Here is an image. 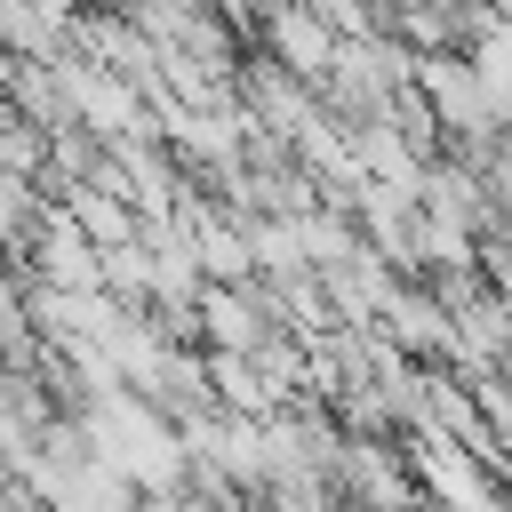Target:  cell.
<instances>
[{
	"label": "cell",
	"mask_w": 512,
	"mask_h": 512,
	"mask_svg": "<svg viewBox=\"0 0 512 512\" xmlns=\"http://www.w3.org/2000/svg\"><path fill=\"white\" fill-rule=\"evenodd\" d=\"M80 432H88V448H96L120 480H136L144 496H168V488H184V480H192L184 424H176V416H160L136 384L96 392V400L80 408Z\"/></svg>",
	"instance_id": "6da1fadb"
},
{
	"label": "cell",
	"mask_w": 512,
	"mask_h": 512,
	"mask_svg": "<svg viewBox=\"0 0 512 512\" xmlns=\"http://www.w3.org/2000/svg\"><path fill=\"white\" fill-rule=\"evenodd\" d=\"M256 32H264V56H272V64H288V72H296V80H312V88H328L344 32L320 16V0H264Z\"/></svg>",
	"instance_id": "7a4b0ae2"
},
{
	"label": "cell",
	"mask_w": 512,
	"mask_h": 512,
	"mask_svg": "<svg viewBox=\"0 0 512 512\" xmlns=\"http://www.w3.org/2000/svg\"><path fill=\"white\" fill-rule=\"evenodd\" d=\"M24 256H32V280H40V288H72V296H80V288H104V248H96L64 208H48V224L32 232Z\"/></svg>",
	"instance_id": "3957f363"
},
{
	"label": "cell",
	"mask_w": 512,
	"mask_h": 512,
	"mask_svg": "<svg viewBox=\"0 0 512 512\" xmlns=\"http://www.w3.org/2000/svg\"><path fill=\"white\" fill-rule=\"evenodd\" d=\"M40 224H48V192H40V176L0 168V248H8V256H24Z\"/></svg>",
	"instance_id": "277c9868"
},
{
	"label": "cell",
	"mask_w": 512,
	"mask_h": 512,
	"mask_svg": "<svg viewBox=\"0 0 512 512\" xmlns=\"http://www.w3.org/2000/svg\"><path fill=\"white\" fill-rule=\"evenodd\" d=\"M0 168H16V176H48V128H32L16 104L0 112Z\"/></svg>",
	"instance_id": "5b68a950"
},
{
	"label": "cell",
	"mask_w": 512,
	"mask_h": 512,
	"mask_svg": "<svg viewBox=\"0 0 512 512\" xmlns=\"http://www.w3.org/2000/svg\"><path fill=\"white\" fill-rule=\"evenodd\" d=\"M264 512H344V496L336 488H272Z\"/></svg>",
	"instance_id": "8992f818"
},
{
	"label": "cell",
	"mask_w": 512,
	"mask_h": 512,
	"mask_svg": "<svg viewBox=\"0 0 512 512\" xmlns=\"http://www.w3.org/2000/svg\"><path fill=\"white\" fill-rule=\"evenodd\" d=\"M496 480H504V488H512V464H504V472H496Z\"/></svg>",
	"instance_id": "52a82bcc"
}]
</instances>
